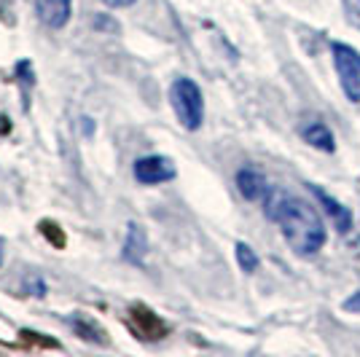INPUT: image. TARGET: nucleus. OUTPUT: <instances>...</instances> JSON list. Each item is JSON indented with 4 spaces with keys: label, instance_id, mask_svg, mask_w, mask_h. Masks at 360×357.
<instances>
[{
    "label": "nucleus",
    "instance_id": "nucleus-9",
    "mask_svg": "<svg viewBox=\"0 0 360 357\" xmlns=\"http://www.w3.org/2000/svg\"><path fill=\"white\" fill-rule=\"evenodd\" d=\"M68 325L73 327L75 333L84 339V342H91V344H108L105 339V330L97 325L91 317H86V314L75 312L73 317H68Z\"/></svg>",
    "mask_w": 360,
    "mask_h": 357
},
{
    "label": "nucleus",
    "instance_id": "nucleus-2",
    "mask_svg": "<svg viewBox=\"0 0 360 357\" xmlns=\"http://www.w3.org/2000/svg\"><path fill=\"white\" fill-rule=\"evenodd\" d=\"M169 103H172V110H175V116H178L183 129L196 132L202 126V121H205V100H202V89L196 86L191 78L180 75V78L172 81Z\"/></svg>",
    "mask_w": 360,
    "mask_h": 357
},
{
    "label": "nucleus",
    "instance_id": "nucleus-18",
    "mask_svg": "<svg viewBox=\"0 0 360 357\" xmlns=\"http://www.w3.org/2000/svg\"><path fill=\"white\" fill-rule=\"evenodd\" d=\"M81 121H84V132H86V134L94 132V126H91V119H81Z\"/></svg>",
    "mask_w": 360,
    "mask_h": 357
},
{
    "label": "nucleus",
    "instance_id": "nucleus-3",
    "mask_svg": "<svg viewBox=\"0 0 360 357\" xmlns=\"http://www.w3.org/2000/svg\"><path fill=\"white\" fill-rule=\"evenodd\" d=\"M333 67L352 103H360V54L347 44H333Z\"/></svg>",
    "mask_w": 360,
    "mask_h": 357
},
{
    "label": "nucleus",
    "instance_id": "nucleus-7",
    "mask_svg": "<svg viewBox=\"0 0 360 357\" xmlns=\"http://www.w3.org/2000/svg\"><path fill=\"white\" fill-rule=\"evenodd\" d=\"M124 261L132 264V266H143L146 255H148V237H146V228L137 223L127 226V239H124Z\"/></svg>",
    "mask_w": 360,
    "mask_h": 357
},
{
    "label": "nucleus",
    "instance_id": "nucleus-10",
    "mask_svg": "<svg viewBox=\"0 0 360 357\" xmlns=\"http://www.w3.org/2000/svg\"><path fill=\"white\" fill-rule=\"evenodd\" d=\"M301 137H304L309 145L326 150V153H333V148H336V145H333V134H330V129L323 121H312V124L301 126Z\"/></svg>",
    "mask_w": 360,
    "mask_h": 357
},
{
    "label": "nucleus",
    "instance_id": "nucleus-15",
    "mask_svg": "<svg viewBox=\"0 0 360 357\" xmlns=\"http://www.w3.org/2000/svg\"><path fill=\"white\" fill-rule=\"evenodd\" d=\"M345 16L352 27L360 30V0H345Z\"/></svg>",
    "mask_w": 360,
    "mask_h": 357
},
{
    "label": "nucleus",
    "instance_id": "nucleus-16",
    "mask_svg": "<svg viewBox=\"0 0 360 357\" xmlns=\"http://www.w3.org/2000/svg\"><path fill=\"white\" fill-rule=\"evenodd\" d=\"M345 309L347 312H355V314H360V290H355L352 296L347 298L345 301Z\"/></svg>",
    "mask_w": 360,
    "mask_h": 357
},
{
    "label": "nucleus",
    "instance_id": "nucleus-6",
    "mask_svg": "<svg viewBox=\"0 0 360 357\" xmlns=\"http://www.w3.org/2000/svg\"><path fill=\"white\" fill-rule=\"evenodd\" d=\"M237 188H240V194L245 196L248 202H264L271 186L266 183L261 169H255V167H242L240 172H237Z\"/></svg>",
    "mask_w": 360,
    "mask_h": 357
},
{
    "label": "nucleus",
    "instance_id": "nucleus-8",
    "mask_svg": "<svg viewBox=\"0 0 360 357\" xmlns=\"http://www.w3.org/2000/svg\"><path fill=\"white\" fill-rule=\"evenodd\" d=\"M312 194H315V199L320 202V207L328 212V218L336 223V228L342 231V234H347L349 228H352V212L342 205V202H336V199H330L323 188H317V186H312Z\"/></svg>",
    "mask_w": 360,
    "mask_h": 357
},
{
    "label": "nucleus",
    "instance_id": "nucleus-14",
    "mask_svg": "<svg viewBox=\"0 0 360 357\" xmlns=\"http://www.w3.org/2000/svg\"><path fill=\"white\" fill-rule=\"evenodd\" d=\"M16 75H19V84H22V91L27 94L32 89V84H35V78H32V65L27 60H22L16 65Z\"/></svg>",
    "mask_w": 360,
    "mask_h": 357
},
{
    "label": "nucleus",
    "instance_id": "nucleus-19",
    "mask_svg": "<svg viewBox=\"0 0 360 357\" xmlns=\"http://www.w3.org/2000/svg\"><path fill=\"white\" fill-rule=\"evenodd\" d=\"M0 264H3V245H0Z\"/></svg>",
    "mask_w": 360,
    "mask_h": 357
},
{
    "label": "nucleus",
    "instance_id": "nucleus-5",
    "mask_svg": "<svg viewBox=\"0 0 360 357\" xmlns=\"http://www.w3.org/2000/svg\"><path fill=\"white\" fill-rule=\"evenodd\" d=\"M73 0H35V14L51 30H62L70 22Z\"/></svg>",
    "mask_w": 360,
    "mask_h": 357
},
{
    "label": "nucleus",
    "instance_id": "nucleus-4",
    "mask_svg": "<svg viewBox=\"0 0 360 357\" xmlns=\"http://www.w3.org/2000/svg\"><path fill=\"white\" fill-rule=\"evenodd\" d=\"M132 172H135L137 183H143V186H159V183H167V180H172L178 175L172 159L159 156V153H150V156L137 159Z\"/></svg>",
    "mask_w": 360,
    "mask_h": 357
},
{
    "label": "nucleus",
    "instance_id": "nucleus-1",
    "mask_svg": "<svg viewBox=\"0 0 360 357\" xmlns=\"http://www.w3.org/2000/svg\"><path fill=\"white\" fill-rule=\"evenodd\" d=\"M264 212L266 218L280 226L288 247L301 258H312L323 250L326 245V228L323 221L309 202L299 196H290L283 188H269L264 199Z\"/></svg>",
    "mask_w": 360,
    "mask_h": 357
},
{
    "label": "nucleus",
    "instance_id": "nucleus-12",
    "mask_svg": "<svg viewBox=\"0 0 360 357\" xmlns=\"http://www.w3.org/2000/svg\"><path fill=\"white\" fill-rule=\"evenodd\" d=\"M237 264H240L242 271H255L258 268V255H255V250L250 247V245H245V242H240L237 245Z\"/></svg>",
    "mask_w": 360,
    "mask_h": 357
},
{
    "label": "nucleus",
    "instance_id": "nucleus-11",
    "mask_svg": "<svg viewBox=\"0 0 360 357\" xmlns=\"http://www.w3.org/2000/svg\"><path fill=\"white\" fill-rule=\"evenodd\" d=\"M132 320H135L137 325H140V333H146L148 339H159L162 333H165V325H162V320L156 317L153 312H148L146 306H135L132 309Z\"/></svg>",
    "mask_w": 360,
    "mask_h": 357
},
{
    "label": "nucleus",
    "instance_id": "nucleus-17",
    "mask_svg": "<svg viewBox=\"0 0 360 357\" xmlns=\"http://www.w3.org/2000/svg\"><path fill=\"white\" fill-rule=\"evenodd\" d=\"M100 3H105L108 8H127V6H132L137 0H100Z\"/></svg>",
    "mask_w": 360,
    "mask_h": 357
},
{
    "label": "nucleus",
    "instance_id": "nucleus-13",
    "mask_svg": "<svg viewBox=\"0 0 360 357\" xmlns=\"http://www.w3.org/2000/svg\"><path fill=\"white\" fill-rule=\"evenodd\" d=\"M41 234H44L49 242H54V247H65V234H62V228L57 223L44 221V223H41Z\"/></svg>",
    "mask_w": 360,
    "mask_h": 357
}]
</instances>
